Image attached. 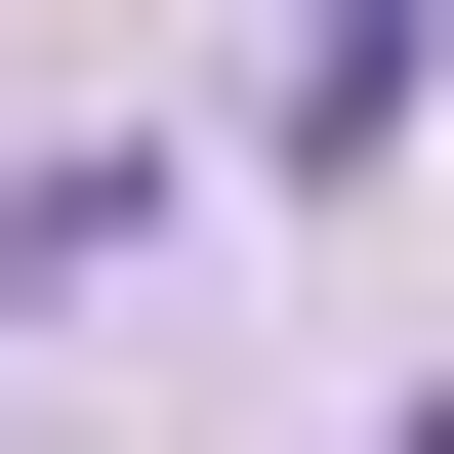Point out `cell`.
<instances>
[{"instance_id":"cell-1","label":"cell","mask_w":454,"mask_h":454,"mask_svg":"<svg viewBox=\"0 0 454 454\" xmlns=\"http://www.w3.org/2000/svg\"><path fill=\"white\" fill-rule=\"evenodd\" d=\"M413 42H454V0H289V166H372V124H413Z\"/></svg>"}]
</instances>
